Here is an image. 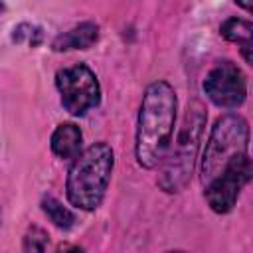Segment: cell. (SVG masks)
Returning a JSON list of instances; mask_svg holds the SVG:
<instances>
[{"mask_svg": "<svg viewBox=\"0 0 253 253\" xmlns=\"http://www.w3.org/2000/svg\"><path fill=\"white\" fill-rule=\"evenodd\" d=\"M176 123V93L170 83L154 81L140 103L134 154L142 168H156L168 154Z\"/></svg>", "mask_w": 253, "mask_h": 253, "instance_id": "obj_1", "label": "cell"}, {"mask_svg": "<svg viewBox=\"0 0 253 253\" xmlns=\"http://www.w3.org/2000/svg\"><path fill=\"white\" fill-rule=\"evenodd\" d=\"M113 164V150L105 142H95L75 156L65 184L69 204L87 211L99 208L111 182Z\"/></svg>", "mask_w": 253, "mask_h": 253, "instance_id": "obj_2", "label": "cell"}, {"mask_svg": "<svg viewBox=\"0 0 253 253\" xmlns=\"http://www.w3.org/2000/svg\"><path fill=\"white\" fill-rule=\"evenodd\" d=\"M206 126V111L202 103L194 101L188 105L184 123L178 130L174 146L168 148L166 158L162 160V170L158 176V186L164 192H180L186 188V184L192 178L200 140Z\"/></svg>", "mask_w": 253, "mask_h": 253, "instance_id": "obj_3", "label": "cell"}, {"mask_svg": "<svg viewBox=\"0 0 253 253\" xmlns=\"http://www.w3.org/2000/svg\"><path fill=\"white\" fill-rule=\"evenodd\" d=\"M249 126L239 115H223L215 121L202 156V182L208 184L237 156L247 154Z\"/></svg>", "mask_w": 253, "mask_h": 253, "instance_id": "obj_4", "label": "cell"}, {"mask_svg": "<svg viewBox=\"0 0 253 253\" xmlns=\"http://www.w3.org/2000/svg\"><path fill=\"white\" fill-rule=\"evenodd\" d=\"M55 85L65 111H69L71 115H85L101 101L99 81L85 63L59 69L55 75Z\"/></svg>", "mask_w": 253, "mask_h": 253, "instance_id": "obj_5", "label": "cell"}, {"mask_svg": "<svg viewBox=\"0 0 253 253\" xmlns=\"http://www.w3.org/2000/svg\"><path fill=\"white\" fill-rule=\"evenodd\" d=\"M251 172L253 168H251L249 154L233 158L219 176H215L211 182L206 184L204 194L210 208L215 213H227L235 206L241 188L251 180Z\"/></svg>", "mask_w": 253, "mask_h": 253, "instance_id": "obj_6", "label": "cell"}, {"mask_svg": "<svg viewBox=\"0 0 253 253\" xmlns=\"http://www.w3.org/2000/svg\"><path fill=\"white\" fill-rule=\"evenodd\" d=\"M204 91L213 105L223 109H233L245 101L247 81L243 71L233 61H219L206 75Z\"/></svg>", "mask_w": 253, "mask_h": 253, "instance_id": "obj_7", "label": "cell"}, {"mask_svg": "<svg viewBox=\"0 0 253 253\" xmlns=\"http://www.w3.org/2000/svg\"><path fill=\"white\" fill-rule=\"evenodd\" d=\"M99 40V28L91 22H83L75 28H71L69 32L59 34L51 47L55 51H67V49H87L91 47L95 42Z\"/></svg>", "mask_w": 253, "mask_h": 253, "instance_id": "obj_8", "label": "cell"}, {"mask_svg": "<svg viewBox=\"0 0 253 253\" xmlns=\"http://www.w3.org/2000/svg\"><path fill=\"white\" fill-rule=\"evenodd\" d=\"M81 140L83 136H81L79 126L73 123H63L51 134V150L59 158H75L79 156Z\"/></svg>", "mask_w": 253, "mask_h": 253, "instance_id": "obj_9", "label": "cell"}, {"mask_svg": "<svg viewBox=\"0 0 253 253\" xmlns=\"http://www.w3.org/2000/svg\"><path fill=\"white\" fill-rule=\"evenodd\" d=\"M221 36L227 42H237L241 45V53L247 63H253V26L247 20L241 18H229L221 24Z\"/></svg>", "mask_w": 253, "mask_h": 253, "instance_id": "obj_10", "label": "cell"}, {"mask_svg": "<svg viewBox=\"0 0 253 253\" xmlns=\"http://www.w3.org/2000/svg\"><path fill=\"white\" fill-rule=\"evenodd\" d=\"M42 210L49 217V221L59 229H71L75 223V215L53 196H45L42 200Z\"/></svg>", "mask_w": 253, "mask_h": 253, "instance_id": "obj_11", "label": "cell"}, {"mask_svg": "<svg viewBox=\"0 0 253 253\" xmlns=\"http://www.w3.org/2000/svg\"><path fill=\"white\" fill-rule=\"evenodd\" d=\"M45 247H47V233L38 225L30 227L24 235V253H45Z\"/></svg>", "mask_w": 253, "mask_h": 253, "instance_id": "obj_12", "label": "cell"}, {"mask_svg": "<svg viewBox=\"0 0 253 253\" xmlns=\"http://www.w3.org/2000/svg\"><path fill=\"white\" fill-rule=\"evenodd\" d=\"M57 253H85V251L77 245H65V247H59Z\"/></svg>", "mask_w": 253, "mask_h": 253, "instance_id": "obj_13", "label": "cell"}, {"mask_svg": "<svg viewBox=\"0 0 253 253\" xmlns=\"http://www.w3.org/2000/svg\"><path fill=\"white\" fill-rule=\"evenodd\" d=\"M166 253H186V251H166Z\"/></svg>", "mask_w": 253, "mask_h": 253, "instance_id": "obj_14", "label": "cell"}, {"mask_svg": "<svg viewBox=\"0 0 253 253\" xmlns=\"http://www.w3.org/2000/svg\"><path fill=\"white\" fill-rule=\"evenodd\" d=\"M2 8H4V6H2V4H0V12H2Z\"/></svg>", "mask_w": 253, "mask_h": 253, "instance_id": "obj_15", "label": "cell"}]
</instances>
